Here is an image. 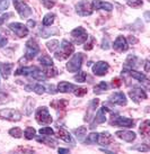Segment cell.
<instances>
[{
  "label": "cell",
  "instance_id": "cell-1",
  "mask_svg": "<svg viewBox=\"0 0 150 154\" xmlns=\"http://www.w3.org/2000/svg\"><path fill=\"white\" fill-rule=\"evenodd\" d=\"M15 75H26V77L34 78V79L40 80V81L46 79L45 73L43 72L42 70H40L39 68H36V66H24V68H19L16 70Z\"/></svg>",
  "mask_w": 150,
  "mask_h": 154
},
{
  "label": "cell",
  "instance_id": "cell-2",
  "mask_svg": "<svg viewBox=\"0 0 150 154\" xmlns=\"http://www.w3.org/2000/svg\"><path fill=\"white\" fill-rule=\"evenodd\" d=\"M73 52H75V46L70 42H68L67 39H63L60 45V50L56 52V55L54 56H56V60L63 61L65 59H68Z\"/></svg>",
  "mask_w": 150,
  "mask_h": 154
},
{
  "label": "cell",
  "instance_id": "cell-3",
  "mask_svg": "<svg viewBox=\"0 0 150 154\" xmlns=\"http://www.w3.org/2000/svg\"><path fill=\"white\" fill-rule=\"evenodd\" d=\"M35 119L39 123L40 125H49L51 124L53 119H52L51 115L49 112V109H47L45 106L43 107H40L36 112H35Z\"/></svg>",
  "mask_w": 150,
  "mask_h": 154
},
{
  "label": "cell",
  "instance_id": "cell-4",
  "mask_svg": "<svg viewBox=\"0 0 150 154\" xmlns=\"http://www.w3.org/2000/svg\"><path fill=\"white\" fill-rule=\"evenodd\" d=\"M14 1V6H15V9L18 13V15L21 16V18H27L30 17V15L33 14V10L27 4H25L24 1L21 0H13Z\"/></svg>",
  "mask_w": 150,
  "mask_h": 154
},
{
  "label": "cell",
  "instance_id": "cell-5",
  "mask_svg": "<svg viewBox=\"0 0 150 154\" xmlns=\"http://www.w3.org/2000/svg\"><path fill=\"white\" fill-rule=\"evenodd\" d=\"M82 59H84V55L81 53L75 54L67 63V70L69 72H78L82 65Z\"/></svg>",
  "mask_w": 150,
  "mask_h": 154
},
{
  "label": "cell",
  "instance_id": "cell-6",
  "mask_svg": "<svg viewBox=\"0 0 150 154\" xmlns=\"http://www.w3.org/2000/svg\"><path fill=\"white\" fill-rule=\"evenodd\" d=\"M71 38H72L75 44L80 45V44H84L86 41L88 39V34H87V32H86L85 28L77 27V28H75V29L71 32Z\"/></svg>",
  "mask_w": 150,
  "mask_h": 154
},
{
  "label": "cell",
  "instance_id": "cell-7",
  "mask_svg": "<svg viewBox=\"0 0 150 154\" xmlns=\"http://www.w3.org/2000/svg\"><path fill=\"white\" fill-rule=\"evenodd\" d=\"M0 118L10 120V122H18L21 119V114L18 110L11 109V108L1 109L0 110Z\"/></svg>",
  "mask_w": 150,
  "mask_h": 154
},
{
  "label": "cell",
  "instance_id": "cell-8",
  "mask_svg": "<svg viewBox=\"0 0 150 154\" xmlns=\"http://www.w3.org/2000/svg\"><path fill=\"white\" fill-rule=\"evenodd\" d=\"M76 11L79 16L86 17V16H90L93 14V8H91V4L87 0H81L76 5Z\"/></svg>",
  "mask_w": 150,
  "mask_h": 154
},
{
  "label": "cell",
  "instance_id": "cell-9",
  "mask_svg": "<svg viewBox=\"0 0 150 154\" xmlns=\"http://www.w3.org/2000/svg\"><path fill=\"white\" fill-rule=\"evenodd\" d=\"M40 53V46L34 39H30L25 46V56L26 59H33Z\"/></svg>",
  "mask_w": 150,
  "mask_h": 154
},
{
  "label": "cell",
  "instance_id": "cell-10",
  "mask_svg": "<svg viewBox=\"0 0 150 154\" xmlns=\"http://www.w3.org/2000/svg\"><path fill=\"white\" fill-rule=\"evenodd\" d=\"M111 125L114 126H119V127H133L134 122L130 119L128 117H123V116H115V118L113 117V119L110 122Z\"/></svg>",
  "mask_w": 150,
  "mask_h": 154
},
{
  "label": "cell",
  "instance_id": "cell-11",
  "mask_svg": "<svg viewBox=\"0 0 150 154\" xmlns=\"http://www.w3.org/2000/svg\"><path fill=\"white\" fill-rule=\"evenodd\" d=\"M9 28L13 30L18 37H21V38L26 37L28 35V28H27V26H25L24 24H21V23H11V24H9Z\"/></svg>",
  "mask_w": 150,
  "mask_h": 154
},
{
  "label": "cell",
  "instance_id": "cell-12",
  "mask_svg": "<svg viewBox=\"0 0 150 154\" xmlns=\"http://www.w3.org/2000/svg\"><path fill=\"white\" fill-rule=\"evenodd\" d=\"M129 96L130 98L132 99L134 103H141L142 100H146L147 99V94L146 91L142 89V88H134V89L130 90L129 91Z\"/></svg>",
  "mask_w": 150,
  "mask_h": 154
},
{
  "label": "cell",
  "instance_id": "cell-13",
  "mask_svg": "<svg viewBox=\"0 0 150 154\" xmlns=\"http://www.w3.org/2000/svg\"><path fill=\"white\" fill-rule=\"evenodd\" d=\"M108 111H110V109H108L107 107H105V106L101 108V109L96 112L94 122H93L91 125H90V128H95V126H96V125L105 123V122H106V112H108Z\"/></svg>",
  "mask_w": 150,
  "mask_h": 154
},
{
  "label": "cell",
  "instance_id": "cell-14",
  "mask_svg": "<svg viewBox=\"0 0 150 154\" xmlns=\"http://www.w3.org/2000/svg\"><path fill=\"white\" fill-rule=\"evenodd\" d=\"M108 69H110L108 63L104 62V61H99V62H97V63H95L93 65V72H94L95 75L103 77L108 72Z\"/></svg>",
  "mask_w": 150,
  "mask_h": 154
},
{
  "label": "cell",
  "instance_id": "cell-15",
  "mask_svg": "<svg viewBox=\"0 0 150 154\" xmlns=\"http://www.w3.org/2000/svg\"><path fill=\"white\" fill-rule=\"evenodd\" d=\"M110 101L119 106H125L128 103V99L125 97V94L123 92H114L113 94L110 96Z\"/></svg>",
  "mask_w": 150,
  "mask_h": 154
},
{
  "label": "cell",
  "instance_id": "cell-16",
  "mask_svg": "<svg viewBox=\"0 0 150 154\" xmlns=\"http://www.w3.org/2000/svg\"><path fill=\"white\" fill-rule=\"evenodd\" d=\"M113 47H114V50H116V51H119V52L128 51V48H129L128 41H126V38L123 37V36H117L116 39L114 41Z\"/></svg>",
  "mask_w": 150,
  "mask_h": 154
},
{
  "label": "cell",
  "instance_id": "cell-17",
  "mask_svg": "<svg viewBox=\"0 0 150 154\" xmlns=\"http://www.w3.org/2000/svg\"><path fill=\"white\" fill-rule=\"evenodd\" d=\"M139 62H140V59L137 57L136 55H129L126 61H125L124 63V69H123V72H128L129 70H131V69H136L139 66Z\"/></svg>",
  "mask_w": 150,
  "mask_h": 154
},
{
  "label": "cell",
  "instance_id": "cell-18",
  "mask_svg": "<svg viewBox=\"0 0 150 154\" xmlns=\"http://www.w3.org/2000/svg\"><path fill=\"white\" fill-rule=\"evenodd\" d=\"M115 135L119 138H121V140H123L125 142H129V143L133 142L136 140V137H137L136 133L131 132V131H117L115 133Z\"/></svg>",
  "mask_w": 150,
  "mask_h": 154
},
{
  "label": "cell",
  "instance_id": "cell-19",
  "mask_svg": "<svg viewBox=\"0 0 150 154\" xmlns=\"http://www.w3.org/2000/svg\"><path fill=\"white\" fill-rule=\"evenodd\" d=\"M91 8L95 10H99V9H103L106 11H111L113 9V5L110 2H104L102 0H93L91 2Z\"/></svg>",
  "mask_w": 150,
  "mask_h": 154
},
{
  "label": "cell",
  "instance_id": "cell-20",
  "mask_svg": "<svg viewBox=\"0 0 150 154\" xmlns=\"http://www.w3.org/2000/svg\"><path fill=\"white\" fill-rule=\"evenodd\" d=\"M112 142H113V136L108 132H103L98 134V140H97V143H99L101 145H110Z\"/></svg>",
  "mask_w": 150,
  "mask_h": 154
},
{
  "label": "cell",
  "instance_id": "cell-21",
  "mask_svg": "<svg viewBox=\"0 0 150 154\" xmlns=\"http://www.w3.org/2000/svg\"><path fill=\"white\" fill-rule=\"evenodd\" d=\"M76 89V87L72 83H69L67 81H61L58 85V91H60L62 94H68V92H73V90Z\"/></svg>",
  "mask_w": 150,
  "mask_h": 154
},
{
  "label": "cell",
  "instance_id": "cell-22",
  "mask_svg": "<svg viewBox=\"0 0 150 154\" xmlns=\"http://www.w3.org/2000/svg\"><path fill=\"white\" fill-rule=\"evenodd\" d=\"M13 68V63H2V64L0 65V72H1V75H2L4 79H8L10 73H11Z\"/></svg>",
  "mask_w": 150,
  "mask_h": 154
},
{
  "label": "cell",
  "instance_id": "cell-23",
  "mask_svg": "<svg viewBox=\"0 0 150 154\" xmlns=\"http://www.w3.org/2000/svg\"><path fill=\"white\" fill-rule=\"evenodd\" d=\"M128 72H130V75L133 78V79H136L138 80L139 82H146L148 81V79H147L146 74L142 72H139L137 70H134V69H131V70H129Z\"/></svg>",
  "mask_w": 150,
  "mask_h": 154
},
{
  "label": "cell",
  "instance_id": "cell-24",
  "mask_svg": "<svg viewBox=\"0 0 150 154\" xmlns=\"http://www.w3.org/2000/svg\"><path fill=\"white\" fill-rule=\"evenodd\" d=\"M68 103L69 101L67 99H56L51 103V107L56 108V109H64V108H67Z\"/></svg>",
  "mask_w": 150,
  "mask_h": 154
},
{
  "label": "cell",
  "instance_id": "cell-25",
  "mask_svg": "<svg viewBox=\"0 0 150 154\" xmlns=\"http://www.w3.org/2000/svg\"><path fill=\"white\" fill-rule=\"evenodd\" d=\"M139 132L141 134L142 136L147 137L149 135L150 133V122L149 119H146L145 122H142L141 125H140V127H139Z\"/></svg>",
  "mask_w": 150,
  "mask_h": 154
},
{
  "label": "cell",
  "instance_id": "cell-26",
  "mask_svg": "<svg viewBox=\"0 0 150 154\" xmlns=\"http://www.w3.org/2000/svg\"><path fill=\"white\" fill-rule=\"evenodd\" d=\"M25 89L26 91H34L37 94H43L45 91V88L42 85H28V86H25Z\"/></svg>",
  "mask_w": 150,
  "mask_h": 154
},
{
  "label": "cell",
  "instance_id": "cell-27",
  "mask_svg": "<svg viewBox=\"0 0 150 154\" xmlns=\"http://www.w3.org/2000/svg\"><path fill=\"white\" fill-rule=\"evenodd\" d=\"M58 137H59L60 140H62V141L67 142V143H72L73 142L72 137H71V135L69 134V132L63 128L59 129V132H58Z\"/></svg>",
  "mask_w": 150,
  "mask_h": 154
},
{
  "label": "cell",
  "instance_id": "cell-28",
  "mask_svg": "<svg viewBox=\"0 0 150 154\" xmlns=\"http://www.w3.org/2000/svg\"><path fill=\"white\" fill-rule=\"evenodd\" d=\"M58 32H59V30L56 29V28H50V27L45 26V27H43L42 29L40 30V34H41V36H42L43 38H46V37L51 36V35L56 34Z\"/></svg>",
  "mask_w": 150,
  "mask_h": 154
},
{
  "label": "cell",
  "instance_id": "cell-29",
  "mask_svg": "<svg viewBox=\"0 0 150 154\" xmlns=\"http://www.w3.org/2000/svg\"><path fill=\"white\" fill-rule=\"evenodd\" d=\"M39 61L43 66H46V68L53 65V60L51 59V56H49L47 54H42V56L39 57Z\"/></svg>",
  "mask_w": 150,
  "mask_h": 154
},
{
  "label": "cell",
  "instance_id": "cell-30",
  "mask_svg": "<svg viewBox=\"0 0 150 154\" xmlns=\"http://www.w3.org/2000/svg\"><path fill=\"white\" fill-rule=\"evenodd\" d=\"M86 134H87V128L85 126H80V127L75 129V135L79 141H84V137L86 136Z\"/></svg>",
  "mask_w": 150,
  "mask_h": 154
},
{
  "label": "cell",
  "instance_id": "cell-31",
  "mask_svg": "<svg viewBox=\"0 0 150 154\" xmlns=\"http://www.w3.org/2000/svg\"><path fill=\"white\" fill-rule=\"evenodd\" d=\"M44 136H45V137H39V138H37V141L42 142V143H45V144L52 146V147H54V146H56V140L51 138V136H50V135H44Z\"/></svg>",
  "mask_w": 150,
  "mask_h": 154
},
{
  "label": "cell",
  "instance_id": "cell-32",
  "mask_svg": "<svg viewBox=\"0 0 150 154\" xmlns=\"http://www.w3.org/2000/svg\"><path fill=\"white\" fill-rule=\"evenodd\" d=\"M54 18H56V15L53 13H49L46 14L44 18H43V25L44 26H51L54 22Z\"/></svg>",
  "mask_w": 150,
  "mask_h": 154
},
{
  "label": "cell",
  "instance_id": "cell-33",
  "mask_svg": "<svg viewBox=\"0 0 150 154\" xmlns=\"http://www.w3.org/2000/svg\"><path fill=\"white\" fill-rule=\"evenodd\" d=\"M107 89H108L107 83L105 81H102V82H99L97 86H95L94 92L95 94H103V92H105Z\"/></svg>",
  "mask_w": 150,
  "mask_h": 154
},
{
  "label": "cell",
  "instance_id": "cell-34",
  "mask_svg": "<svg viewBox=\"0 0 150 154\" xmlns=\"http://www.w3.org/2000/svg\"><path fill=\"white\" fill-rule=\"evenodd\" d=\"M98 140V133H90L85 140L86 144H96Z\"/></svg>",
  "mask_w": 150,
  "mask_h": 154
},
{
  "label": "cell",
  "instance_id": "cell-35",
  "mask_svg": "<svg viewBox=\"0 0 150 154\" xmlns=\"http://www.w3.org/2000/svg\"><path fill=\"white\" fill-rule=\"evenodd\" d=\"M35 101L32 98H27L26 103H24V107L26 109V115H30V112L33 110V106H34Z\"/></svg>",
  "mask_w": 150,
  "mask_h": 154
},
{
  "label": "cell",
  "instance_id": "cell-36",
  "mask_svg": "<svg viewBox=\"0 0 150 154\" xmlns=\"http://www.w3.org/2000/svg\"><path fill=\"white\" fill-rule=\"evenodd\" d=\"M35 134H36V131L33 127H27L24 132V136L26 140H33L35 137Z\"/></svg>",
  "mask_w": 150,
  "mask_h": 154
},
{
  "label": "cell",
  "instance_id": "cell-37",
  "mask_svg": "<svg viewBox=\"0 0 150 154\" xmlns=\"http://www.w3.org/2000/svg\"><path fill=\"white\" fill-rule=\"evenodd\" d=\"M46 47L49 51L51 52H56V48L59 47V41H56V39H52V41H49L46 43Z\"/></svg>",
  "mask_w": 150,
  "mask_h": 154
},
{
  "label": "cell",
  "instance_id": "cell-38",
  "mask_svg": "<svg viewBox=\"0 0 150 154\" xmlns=\"http://www.w3.org/2000/svg\"><path fill=\"white\" fill-rule=\"evenodd\" d=\"M9 135H11L13 137H16V138H19L23 135V132L19 127H14V128L9 129Z\"/></svg>",
  "mask_w": 150,
  "mask_h": 154
},
{
  "label": "cell",
  "instance_id": "cell-39",
  "mask_svg": "<svg viewBox=\"0 0 150 154\" xmlns=\"http://www.w3.org/2000/svg\"><path fill=\"white\" fill-rule=\"evenodd\" d=\"M41 2H42V5L46 9H51L56 6V0H41Z\"/></svg>",
  "mask_w": 150,
  "mask_h": 154
},
{
  "label": "cell",
  "instance_id": "cell-40",
  "mask_svg": "<svg viewBox=\"0 0 150 154\" xmlns=\"http://www.w3.org/2000/svg\"><path fill=\"white\" fill-rule=\"evenodd\" d=\"M44 73H45L46 77L53 78V77H56V75H58V70H56V68H53V65H52V66H49L47 70Z\"/></svg>",
  "mask_w": 150,
  "mask_h": 154
},
{
  "label": "cell",
  "instance_id": "cell-41",
  "mask_svg": "<svg viewBox=\"0 0 150 154\" xmlns=\"http://www.w3.org/2000/svg\"><path fill=\"white\" fill-rule=\"evenodd\" d=\"M126 4L132 8H138V7H141L143 2L142 0H126Z\"/></svg>",
  "mask_w": 150,
  "mask_h": 154
},
{
  "label": "cell",
  "instance_id": "cell-42",
  "mask_svg": "<svg viewBox=\"0 0 150 154\" xmlns=\"http://www.w3.org/2000/svg\"><path fill=\"white\" fill-rule=\"evenodd\" d=\"M39 133L41 135H43V136H44V135H50V136H51V135L54 134V131H53L51 127H43V128L40 129Z\"/></svg>",
  "mask_w": 150,
  "mask_h": 154
},
{
  "label": "cell",
  "instance_id": "cell-43",
  "mask_svg": "<svg viewBox=\"0 0 150 154\" xmlns=\"http://www.w3.org/2000/svg\"><path fill=\"white\" fill-rule=\"evenodd\" d=\"M86 77H87V73L84 72V71H80V72H78L77 75H75V80L77 82H85Z\"/></svg>",
  "mask_w": 150,
  "mask_h": 154
},
{
  "label": "cell",
  "instance_id": "cell-44",
  "mask_svg": "<svg viewBox=\"0 0 150 154\" xmlns=\"http://www.w3.org/2000/svg\"><path fill=\"white\" fill-rule=\"evenodd\" d=\"M131 150H137V151H140V152H148L150 149H149V146L146 145V144H139V145H137V146L131 147Z\"/></svg>",
  "mask_w": 150,
  "mask_h": 154
},
{
  "label": "cell",
  "instance_id": "cell-45",
  "mask_svg": "<svg viewBox=\"0 0 150 154\" xmlns=\"http://www.w3.org/2000/svg\"><path fill=\"white\" fill-rule=\"evenodd\" d=\"M73 92L77 97H81V96L87 94V88H76L73 90Z\"/></svg>",
  "mask_w": 150,
  "mask_h": 154
},
{
  "label": "cell",
  "instance_id": "cell-46",
  "mask_svg": "<svg viewBox=\"0 0 150 154\" xmlns=\"http://www.w3.org/2000/svg\"><path fill=\"white\" fill-rule=\"evenodd\" d=\"M9 0H0V13H2L4 10L8 8Z\"/></svg>",
  "mask_w": 150,
  "mask_h": 154
},
{
  "label": "cell",
  "instance_id": "cell-47",
  "mask_svg": "<svg viewBox=\"0 0 150 154\" xmlns=\"http://www.w3.org/2000/svg\"><path fill=\"white\" fill-rule=\"evenodd\" d=\"M94 43H95V39L93 38V37H90V42L85 45V50H87V51L91 50V48H93V45H94Z\"/></svg>",
  "mask_w": 150,
  "mask_h": 154
},
{
  "label": "cell",
  "instance_id": "cell-48",
  "mask_svg": "<svg viewBox=\"0 0 150 154\" xmlns=\"http://www.w3.org/2000/svg\"><path fill=\"white\" fill-rule=\"evenodd\" d=\"M110 42H108V38H104L103 43H102V48L103 50H108L110 48Z\"/></svg>",
  "mask_w": 150,
  "mask_h": 154
},
{
  "label": "cell",
  "instance_id": "cell-49",
  "mask_svg": "<svg viewBox=\"0 0 150 154\" xmlns=\"http://www.w3.org/2000/svg\"><path fill=\"white\" fill-rule=\"evenodd\" d=\"M7 42H8V41H7V38H6V37H4L2 35L0 34V47H4L5 45L7 44Z\"/></svg>",
  "mask_w": 150,
  "mask_h": 154
},
{
  "label": "cell",
  "instance_id": "cell-50",
  "mask_svg": "<svg viewBox=\"0 0 150 154\" xmlns=\"http://www.w3.org/2000/svg\"><path fill=\"white\" fill-rule=\"evenodd\" d=\"M10 16H11V14H6L4 16H1V17H0V25H2L5 20H7L8 17H10Z\"/></svg>",
  "mask_w": 150,
  "mask_h": 154
},
{
  "label": "cell",
  "instance_id": "cell-51",
  "mask_svg": "<svg viewBox=\"0 0 150 154\" xmlns=\"http://www.w3.org/2000/svg\"><path fill=\"white\" fill-rule=\"evenodd\" d=\"M112 85H113V87H119L121 85V80L120 79H113V82H112Z\"/></svg>",
  "mask_w": 150,
  "mask_h": 154
},
{
  "label": "cell",
  "instance_id": "cell-52",
  "mask_svg": "<svg viewBox=\"0 0 150 154\" xmlns=\"http://www.w3.org/2000/svg\"><path fill=\"white\" fill-rule=\"evenodd\" d=\"M47 89H49V92H50V94H56V91L54 90V87L53 86H47Z\"/></svg>",
  "mask_w": 150,
  "mask_h": 154
},
{
  "label": "cell",
  "instance_id": "cell-53",
  "mask_svg": "<svg viewBox=\"0 0 150 154\" xmlns=\"http://www.w3.org/2000/svg\"><path fill=\"white\" fill-rule=\"evenodd\" d=\"M59 153L67 154V153H69V150L68 149H62V147H60V149H59Z\"/></svg>",
  "mask_w": 150,
  "mask_h": 154
},
{
  "label": "cell",
  "instance_id": "cell-54",
  "mask_svg": "<svg viewBox=\"0 0 150 154\" xmlns=\"http://www.w3.org/2000/svg\"><path fill=\"white\" fill-rule=\"evenodd\" d=\"M27 26H28V27H34L35 22H34V20H32V19H30V20L27 22Z\"/></svg>",
  "mask_w": 150,
  "mask_h": 154
},
{
  "label": "cell",
  "instance_id": "cell-55",
  "mask_svg": "<svg viewBox=\"0 0 150 154\" xmlns=\"http://www.w3.org/2000/svg\"><path fill=\"white\" fill-rule=\"evenodd\" d=\"M145 71L148 72L149 71V60H146V66H145Z\"/></svg>",
  "mask_w": 150,
  "mask_h": 154
},
{
  "label": "cell",
  "instance_id": "cell-56",
  "mask_svg": "<svg viewBox=\"0 0 150 154\" xmlns=\"http://www.w3.org/2000/svg\"><path fill=\"white\" fill-rule=\"evenodd\" d=\"M145 17H146V22H149V11L145 13Z\"/></svg>",
  "mask_w": 150,
  "mask_h": 154
}]
</instances>
